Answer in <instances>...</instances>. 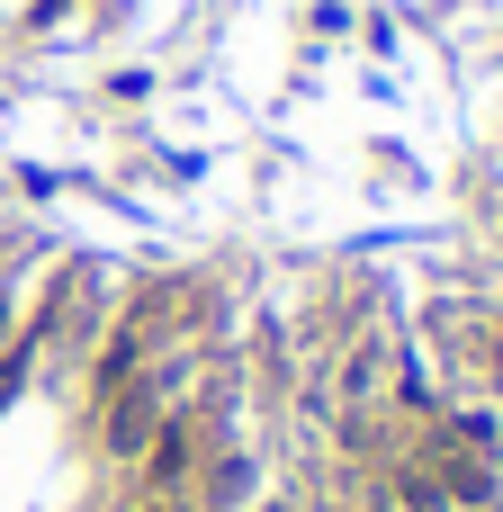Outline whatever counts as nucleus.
<instances>
[{
	"mask_svg": "<svg viewBox=\"0 0 503 512\" xmlns=\"http://www.w3.org/2000/svg\"><path fill=\"white\" fill-rule=\"evenodd\" d=\"M198 486V414H162L144 441V495H189Z\"/></svg>",
	"mask_w": 503,
	"mask_h": 512,
	"instance_id": "nucleus-1",
	"label": "nucleus"
},
{
	"mask_svg": "<svg viewBox=\"0 0 503 512\" xmlns=\"http://www.w3.org/2000/svg\"><path fill=\"white\" fill-rule=\"evenodd\" d=\"M144 512H198L189 495H144Z\"/></svg>",
	"mask_w": 503,
	"mask_h": 512,
	"instance_id": "nucleus-3",
	"label": "nucleus"
},
{
	"mask_svg": "<svg viewBox=\"0 0 503 512\" xmlns=\"http://www.w3.org/2000/svg\"><path fill=\"white\" fill-rule=\"evenodd\" d=\"M396 504H405V512H459L450 495H441V477H432L423 459H414V468H396Z\"/></svg>",
	"mask_w": 503,
	"mask_h": 512,
	"instance_id": "nucleus-2",
	"label": "nucleus"
}]
</instances>
